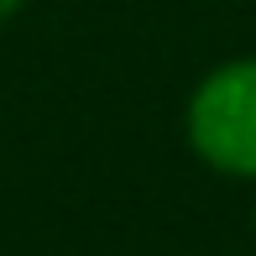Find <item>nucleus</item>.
<instances>
[{
  "mask_svg": "<svg viewBox=\"0 0 256 256\" xmlns=\"http://www.w3.org/2000/svg\"><path fill=\"white\" fill-rule=\"evenodd\" d=\"M183 131L204 168L256 183V52L209 68L194 84Z\"/></svg>",
  "mask_w": 256,
  "mask_h": 256,
  "instance_id": "obj_1",
  "label": "nucleus"
},
{
  "mask_svg": "<svg viewBox=\"0 0 256 256\" xmlns=\"http://www.w3.org/2000/svg\"><path fill=\"white\" fill-rule=\"evenodd\" d=\"M16 10H21V0H0V26H6V21L16 16Z\"/></svg>",
  "mask_w": 256,
  "mask_h": 256,
  "instance_id": "obj_2",
  "label": "nucleus"
}]
</instances>
